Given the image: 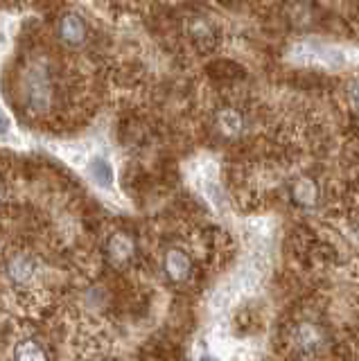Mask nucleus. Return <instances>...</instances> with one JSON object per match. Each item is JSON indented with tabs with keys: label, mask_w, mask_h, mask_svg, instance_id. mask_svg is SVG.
Returning <instances> with one entry per match:
<instances>
[{
	"label": "nucleus",
	"mask_w": 359,
	"mask_h": 361,
	"mask_svg": "<svg viewBox=\"0 0 359 361\" xmlns=\"http://www.w3.org/2000/svg\"><path fill=\"white\" fill-rule=\"evenodd\" d=\"M291 195H294V199L300 206H310V203H314V199H317V185H314L310 178H300L294 185V190H291Z\"/></svg>",
	"instance_id": "nucleus-10"
},
{
	"label": "nucleus",
	"mask_w": 359,
	"mask_h": 361,
	"mask_svg": "<svg viewBox=\"0 0 359 361\" xmlns=\"http://www.w3.org/2000/svg\"><path fill=\"white\" fill-rule=\"evenodd\" d=\"M5 278L9 285H14L16 289L35 285V280L39 278V262L28 253L12 255L5 264Z\"/></svg>",
	"instance_id": "nucleus-2"
},
{
	"label": "nucleus",
	"mask_w": 359,
	"mask_h": 361,
	"mask_svg": "<svg viewBox=\"0 0 359 361\" xmlns=\"http://www.w3.org/2000/svg\"><path fill=\"white\" fill-rule=\"evenodd\" d=\"M52 79L50 73L46 71V66H35L25 77V104L32 111H46L52 104Z\"/></svg>",
	"instance_id": "nucleus-1"
},
{
	"label": "nucleus",
	"mask_w": 359,
	"mask_h": 361,
	"mask_svg": "<svg viewBox=\"0 0 359 361\" xmlns=\"http://www.w3.org/2000/svg\"><path fill=\"white\" fill-rule=\"evenodd\" d=\"M163 269L167 278L172 282H183L190 278V271H193V262H190V257L185 251L181 248H172V251H167L165 259H163Z\"/></svg>",
	"instance_id": "nucleus-3"
},
{
	"label": "nucleus",
	"mask_w": 359,
	"mask_h": 361,
	"mask_svg": "<svg viewBox=\"0 0 359 361\" xmlns=\"http://www.w3.org/2000/svg\"><path fill=\"white\" fill-rule=\"evenodd\" d=\"M14 361H50V355L37 338H23L14 348Z\"/></svg>",
	"instance_id": "nucleus-7"
},
{
	"label": "nucleus",
	"mask_w": 359,
	"mask_h": 361,
	"mask_svg": "<svg viewBox=\"0 0 359 361\" xmlns=\"http://www.w3.org/2000/svg\"><path fill=\"white\" fill-rule=\"evenodd\" d=\"M199 361H219V359H217V357H212V355H204Z\"/></svg>",
	"instance_id": "nucleus-13"
},
{
	"label": "nucleus",
	"mask_w": 359,
	"mask_h": 361,
	"mask_svg": "<svg viewBox=\"0 0 359 361\" xmlns=\"http://www.w3.org/2000/svg\"><path fill=\"white\" fill-rule=\"evenodd\" d=\"M59 37L66 45H82L88 37V27L82 16L77 14H66L59 20Z\"/></svg>",
	"instance_id": "nucleus-4"
},
{
	"label": "nucleus",
	"mask_w": 359,
	"mask_h": 361,
	"mask_svg": "<svg viewBox=\"0 0 359 361\" xmlns=\"http://www.w3.org/2000/svg\"><path fill=\"white\" fill-rule=\"evenodd\" d=\"M116 3H122V5H127V3H133V0H116Z\"/></svg>",
	"instance_id": "nucleus-14"
},
{
	"label": "nucleus",
	"mask_w": 359,
	"mask_h": 361,
	"mask_svg": "<svg viewBox=\"0 0 359 361\" xmlns=\"http://www.w3.org/2000/svg\"><path fill=\"white\" fill-rule=\"evenodd\" d=\"M217 124H219V129L226 135H240L242 129H244V120H242V116L235 109L221 111L219 118H217Z\"/></svg>",
	"instance_id": "nucleus-9"
},
{
	"label": "nucleus",
	"mask_w": 359,
	"mask_h": 361,
	"mask_svg": "<svg viewBox=\"0 0 359 361\" xmlns=\"http://www.w3.org/2000/svg\"><path fill=\"white\" fill-rule=\"evenodd\" d=\"M348 97H351L353 106L359 111V79H357V82H353V84H351V90H348Z\"/></svg>",
	"instance_id": "nucleus-12"
},
{
	"label": "nucleus",
	"mask_w": 359,
	"mask_h": 361,
	"mask_svg": "<svg viewBox=\"0 0 359 361\" xmlns=\"http://www.w3.org/2000/svg\"><path fill=\"white\" fill-rule=\"evenodd\" d=\"M190 37L199 45V48L208 50L212 43H215V32H212V25L206 18H195L190 23Z\"/></svg>",
	"instance_id": "nucleus-8"
},
{
	"label": "nucleus",
	"mask_w": 359,
	"mask_h": 361,
	"mask_svg": "<svg viewBox=\"0 0 359 361\" xmlns=\"http://www.w3.org/2000/svg\"><path fill=\"white\" fill-rule=\"evenodd\" d=\"M9 133H12V120H9L7 113L0 109V138H5Z\"/></svg>",
	"instance_id": "nucleus-11"
},
{
	"label": "nucleus",
	"mask_w": 359,
	"mask_h": 361,
	"mask_svg": "<svg viewBox=\"0 0 359 361\" xmlns=\"http://www.w3.org/2000/svg\"><path fill=\"white\" fill-rule=\"evenodd\" d=\"M86 172L97 188H102V190L114 188V180H116L114 165H111L104 156H91V161L86 165Z\"/></svg>",
	"instance_id": "nucleus-5"
},
{
	"label": "nucleus",
	"mask_w": 359,
	"mask_h": 361,
	"mask_svg": "<svg viewBox=\"0 0 359 361\" xmlns=\"http://www.w3.org/2000/svg\"><path fill=\"white\" fill-rule=\"evenodd\" d=\"M109 257H111V262H116V264H127L131 262V257L133 253H136V244H133V240L129 235H114L109 240Z\"/></svg>",
	"instance_id": "nucleus-6"
},
{
	"label": "nucleus",
	"mask_w": 359,
	"mask_h": 361,
	"mask_svg": "<svg viewBox=\"0 0 359 361\" xmlns=\"http://www.w3.org/2000/svg\"><path fill=\"white\" fill-rule=\"evenodd\" d=\"M0 199H3V188H0Z\"/></svg>",
	"instance_id": "nucleus-15"
}]
</instances>
